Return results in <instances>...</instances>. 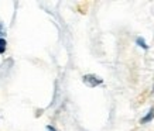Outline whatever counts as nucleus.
Instances as JSON below:
<instances>
[{
	"mask_svg": "<svg viewBox=\"0 0 154 131\" xmlns=\"http://www.w3.org/2000/svg\"><path fill=\"white\" fill-rule=\"evenodd\" d=\"M82 82H84L86 86H89V88H96V86H99V85L103 83V79L100 78V76H98V75L88 73V75H84Z\"/></svg>",
	"mask_w": 154,
	"mask_h": 131,
	"instance_id": "obj_1",
	"label": "nucleus"
},
{
	"mask_svg": "<svg viewBox=\"0 0 154 131\" xmlns=\"http://www.w3.org/2000/svg\"><path fill=\"white\" fill-rule=\"evenodd\" d=\"M153 117H154V107H151V109L149 110V113H147V116H146L144 118H141V124H146V123H149Z\"/></svg>",
	"mask_w": 154,
	"mask_h": 131,
	"instance_id": "obj_2",
	"label": "nucleus"
},
{
	"mask_svg": "<svg viewBox=\"0 0 154 131\" xmlns=\"http://www.w3.org/2000/svg\"><path fill=\"white\" fill-rule=\"evenodd\" d=\"M6 49H7V41L0 37V54H5Z\"/></svg>",
	"mask_w": 154,
	"mask_h": 131,
	"instance_id": "obj_3",
	"label": "nucleus"
},
{
	"mask_svg": "<svg viewBox=\"0 0 154 131\" xmlns=\"http://www.w3.org/2000/svg\"><path fill=\"white\" fill-rule=\"evenodd\" d=\"M136 42H137V45L139 47H141V48H144V49H149V45L146 44V41H144V38H141V37H139L137 40H136Z\"/></svg>",
	"mask_w": 154,
	"mask_h": 131,
	"instance_id": "obj_4",
	"label": "nucleus"
},
{
	"mask_svg": "<svg viewBox=\"0 0 154 131\" xmlns=\"http://www.w3.org/2000/svg\"><path fill=\"white\" fill-rule=\"evenodd\" d=\"M6 34V30H5V25H3V23H0V37L3 38V35Z\"/></svg>",
	"mask_w": 154,
	"mask_h": 131,
	"instance_id": "obj_5",
	"label": "nucleus"
},
{
	"mask_svg": "<svg viewBox=\"0 0 154 131\" xmlns=\"http://www.w3.org/2000/svg\"><path fill=\"white\" fill-rule=\"evenodd\" d=\"M47 131H57V128L54 126H47V128H45Z\"/></svg>",
	"mask_w": 154,
	"mask_h": 131,
	"instance_id": "obj_6",
	"label": "nucleus"
}]
</instances>
